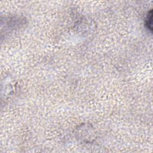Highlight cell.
Segmentation results:
<instances>
[{"mask_svg":"<svg viewBox=\"0 0 153 153\" xmlns=\"http://www.w3.org/2000/svg\"><path fill=\"white\" fill-rule=\"evenodd\" d=\"M145 25L146 27L148 28V30H149L151 32L152 30V10L148 12L146 20H145Z\"/></svg>","mask_w":153,"mask_h":153,"instance_id":"obj_1","label":"cell"}]
</instances>
